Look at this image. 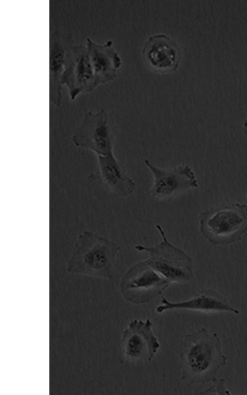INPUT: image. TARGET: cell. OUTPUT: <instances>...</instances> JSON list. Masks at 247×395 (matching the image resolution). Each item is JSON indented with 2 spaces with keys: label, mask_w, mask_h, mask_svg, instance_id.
<instances>
[{
  "label": "cell",
  "mask_w": 247,
  "mask_h": 395,
  "mask_svg": "<svg viewBox=\"0 0 247 395\" xmlns=\"http://www.w3.org/2000/svg\"><path fill=\"white\" fill-rule=\"evenodd\" d=\"M243 129L244 135L247 138V120L244 122L243 126Z\"/></svg>",
  "instance_id": "2e32d148"
},
{
  "label": "cell",
  "mask_w": 247,
  "mask_h": 395,
  "mask_svg": "<svg viewBox=\"0 0 247 395\" xmlns=\"http://www.w3.org/2000/svg\"><path fill=\"white\" fill-rule=\"evenodd\" d=\"M170 283L146 260L137 262L128 269L122 279L120 289L127 301L143 304L161 295Z\"/></svg>",
  "instance_id": "5b68a950"
},
{
  "label": "cell",
  "mask_w": 247,
  "mask_h": 395,
  "mask_svg": "<svg viewBox=\"0 0 247 395\" xmlns=\"http://www.w3.org/2000/svg\"><path fill=\"white\" fill-rule=\"evenodd\" d=\"M156 227L161 236L162 241L153 246L139 244L135 248L147 253L148 263L170 283H184L192 279L194 274L191 258L169 241L160 225Z\"/></svg>",
  "instance_id": "277c9868"
},
{
  "label": "cell",
  "mask_w": 247,
  "mask_h": 395,
  "mask_svg": "<svg viewBox=\"0 0 247 395\" xmlns=\"http://www.w3.org/2000/svg\"><path fill=\"white\" fill-rule=\"evenodd\" d=\"M142 54L147 63L157 70L174 71L179 65L178 47L164 34L150 37L144 44Z\"/></svg>",
  "instance_id": "7c38bea8"
},
{
  "label": "cell",
  "mask_w": 247,
  "mask_h": 395,
  "mask_svg": "<svg viewBox=\"0 0 247 395\" xmlns=\"http://www.w3.org/2000/svg\"><path fill=\"white\" fill-rule=\"evenodd\" d=\"M145 164L152 173L154 181L149 194L153 198L169 201L183 192L198 187L195 173L188 165L169 169L155 166L145 159Z\"/></svg>",
  "instance_id": "9c48e42d"
},
{
  "label": "cell",
  "mask_w": 247,
  "mask_h": 395,
  "mask_svg": "<svg viewBox=\"0 0 247 395\" xmlns=\"http://www.w3.org/2000/svg\"><path fill=\"white\" fill-rule=\"evenodd\" d=\"M66 51L60 31H54L49 39V99L56 106L62 103V77Z\"/></svg>",
  "instance_id": "5bb4252c"
},
{
  "label": "cell",
  "mask_w": 247,
  "mask_h": 395,
  "mask_svg": "<svg viewBox=\"0 0 247 395\" xmlns=\"http://www.w3.org/2000/svg\"><path fill=\"white\" fill-rule=\"evenodd\" d=\"M98 172L96 175L101 184L114 195L126 197L136 189L134 181L114 156L113 152L106 156H97Z\"/></svg>",
  "instance_id": "8fae6325"
},
{
  "label": "cell",
  "mask_w": 247,
  "mask_h": 395,
  "mask_svg": "<svg viewBox=\"0 0 247 395\" xmlns=\"http://www.w3.org/2000/svg\"><path fill=\"white\" fill-rule=\"evenodd\" d=\"M120 247L113 241L84 231L78 237L67 271L73 274L110 279L114 264Z\"/></svg>",
  "instance_id": "7a4b0ae2"
},
{
  "label": "cell",
  "mask_w": 247,
  "mask_h": 395,
  "mask_svg": "<svg viewBox=\"0 0 247 395\" xmlns=\"http://www.w3.org/2000/svg\"><path fill=\"white\" fill-rule=\"evenodd\" d=\"M172 310H187L203 313L229 312L238 315L240 311L227 299L211 289L202 290L190 299L180 302H171L163 297L161 304L156 311L161 314Z\"/></svg>",
  "instance_id": "30bf717a"
},
{
  "label": "cell",
  "mask_w": 247,
  "mask_h": 395,
  "mask_svg": "<svg viewBox=\"0 0 247 395\" xmlns=\"http://www.w3.org/2000/svg\"><path fill=\"white\" fill-rule=\"evenodd\" d=\"M78 147L90 150L97 156L112 152L113 145L109 117L103 109L97 112H86L81 125L72 136Z\"/></svg>",
  "instance_id": "52a82bcc"
},
{
  "label": "cell",
  "mask_w": 247,
  "mask_h": 395,
  "mask_svg": "<svg viewBox=\"0 0 247 395\" xmlns=\"http://www.w3.org/2000/svg\"><path fill=\"white\" fill-rule=\"evenodd\" d=\"M200 231L214 245H224L240 240L247 230V205L239 203L201 212Z\"/></svg>",
  "instance_id": "3957f363"
},
{
  "label": "cell",
  "mask_w": 247,
  "mask_h": 395,
  "mask_svg": "<svg viewBox=\"0 0 247 395\" xmlns=\"http://www.w3.org/2000/svg\"><path fill=\"white\" fill-rule=\"evenodd\" d=\"M213 385L209 389L203 392L202 394L207 393L208 392H217L218 394H221L220 392H222L223 394H230L229 391L226 389L225 386V380L223 378L218 379L216 378L212 381Z\"/></svg>",
  "instance_id": "9a60e30c"
},
{
  "label": "cell",
  "mask_w": 247,
  "mask_h": 395,
  "mask_svg": "<svg viewBox=\"0 0 247 395\" xmlns=\"http://www.w3.org/2000/svg\"><path fill=\"white\" fill-rule=\"evenodd\" d=\"M112 40L103 44L96 42L90 38L86 39V46L92 65L96 86L114 79L122 65L118 53L112 46Z\"/></svg>",
  "instance_id": "4fadbf2b"
},
{
  "label": "cell",
  "mask_w": 247,
  "mask_h": 395,
  "mask_svg": "<svg viewBox=\"0 0 247 395\" xmlns=\"http://www.w3.org/2000/svg\"><path fill=\"white\" fill-rule=\"evenodd\" d=\"M62 83L67 86L72 100L79 94L90 92L96 87L86 45L75 44L66 48Z\"/></svg>",
  "instance_id": "8992f818"
},
{
  "label": "cell",
  "mask_w": 247,
  "mask_h": 395,
  "mask_svg": "<svg viewBox=\"0 0 247 395\" xmlns=\"http://www.w3.org/2000/svg\"><path fill=\"white\" fill-rule=\"evenodd\" d=\"M179 353L181 379L192 385L212 382L227 362L218 334L204 328L186 335Z\"/></svg>",
  "instance_id": "6da1fadb"
},
{
  "label": "cell",
  "mask_w": 247,
  "mask_h": 395,
  "mask_svg": "<svg viewBox=\"0 0 247 395\" xmlns=\"http://www.w3.org/2000/svg\"><path fill=\"white\" fill-rule=\"evenodd\" d=\"M160 346L149 318L131 320L122 334L123 354L131 362L151 361Z\"/></svg>",
  "instance_id": "ba28073f"
}]
</instances>
